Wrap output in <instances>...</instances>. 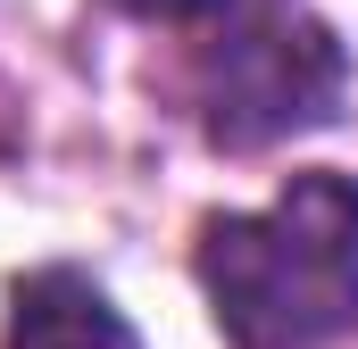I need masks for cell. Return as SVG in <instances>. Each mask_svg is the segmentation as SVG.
I'll return each instance as SVG.
<instances>
[{
    "label": "cell",
    "instance_id": "cell-3",
    "mask_svg": "<svg viewBox=\"0 0 358 349\" xmlns=\"http://www.w3.org/2000/svg\"><path fill=\"white\" fill-rule=\"evenodd\" d=\"M8 349H142V341H134V325L108 308L100 283H84L76 266H42V274L17 283Z\"/></svg>",
    "mask_w": 358,
    "mask_h": 349
},
{
    "label": "cell",
    "instance_id": "cell-4",
    "mask_svg": "<svg viewBox=\"0 0 358 349\" xmlns=\"http://www.w3.org/2000/svg\"><path fill=\"white\" fill-rule=\"evenodd\" d=\"M108 8H125L142 25H200V17H225L234 0H108Z\"/></svg>",
    "mask_w": 358,
    "mask_h": 349
},
{
    "label": "cell",
    "instance_id": "cell-1",
    "mask_svg": "<svg viewBox=\"0 0 358 349\" xmlns=\"http://www.w3.org/2000/svg\"><path fill=\"white\" fill-rule=\"evenodd\" d=\"M200 283L242 349H317L358 325V183L292 174L267 208L208 216Z\"/></svg>",
    "mask_w": 358,
    "mask_h": 349
},
{
    "label": "cell",
    "instance_id": "cell-2",
    "mask_svg": "<svg viewBox=\"0 0 358 349\" xmlns=\"http://www.w3.org/2000/svg\"><path fill=\"white\" fill-rule=\"evenodd\" d=\"M334 91H342V59H334L325 25L292 17V8H267L217 50L208 133L225 150H259V142H283V133L334 117Z\"/></svg>",
    "mask_w": 358,
    "mask_h": 349
}]
</instances>
